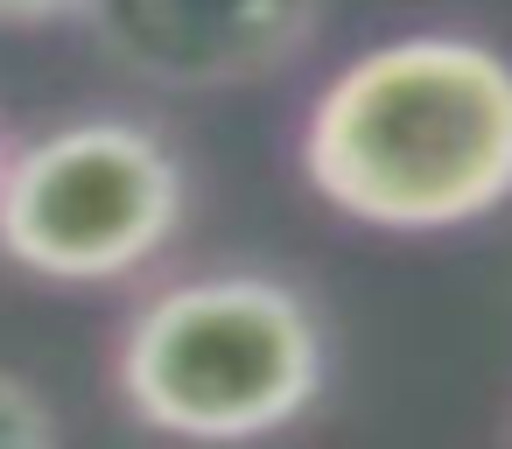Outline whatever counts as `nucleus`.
<instances>
[{"label":"nucleus","instance_id":"obj_1","mask_svg":"<svg viewBox=\"0 0 512 449\" xmlns=\"http://www.w3.org/2000/svg\"><path fill=\"white\" fill-rule=\"evenodd\" d=\"M309 190L372 232H456L512 204V57L477 36H386L302 120Z\"/></svg>","mask_w":512,"mask_h":449},{"label":"nucleus","instance_id":"obj_2","mask_svg":"<svg viewBox=\"0 0 512 449\" xmlns=\"http://www.w3.org/2000/svg\"><path fill=\"white\" fill-rule=\"evenodd\" d=\"M330 386L316 302L260 267L183 274L155 288L113 344L120 407L176 442H260L295 428Z\"/></svg>","mask_w":512,"mask_h":449},{"label":"nucleus","instance_id":"obj_3","mask_svg":"<svg viewBox=\"0 0 512 449\" xmlns=\"http://www.w3.org/2000/svg\"><path fill=\"white\" fill-rule=\"evenodd\" d=\"M190 218L183 155L127 113H85L0 148V260L50 288H113L155 267Z\"/></svg>","mask_w":512,"mask_h":449},{"label":"nucleus","instance_id":"obj_4","mask_svg":"<svg viewBox=\"0 0 512 449\" xmlns=\"http://www.w3.org/2000/svg\"><path fill=\"white\" fill-rule=\"evenodd\" d=\"M85 22L155 92H239L316 43L323 0H92Z\"/></svg>","mask_w":512,"mask_h":449},{"label":"nucleus","instance_id":"obj_5","mask_svg":"<svg viewBox=\"0 0 512 449\" xmlns=\"http://www.w3.org/2000/svg\"><path fill=\"white\" fill-rule=\"evenodd\" d=\"M64 435L57 407L36 393V379L22 372H0V449H50Z\"/></svg>","mask_w":512,"mask_h":449},{"label":"nucleus","instance_id":"obj_6","mask_svg":"<svg viewBox=\"0 0 512 449\" xmlns=\"http://www.w3.org/2000/svg\"><path fill=\"white\" fill-rule=\"evenodd\" d=\"M92 0H0V29H57V22H85Z\"/></svg>","mask_w":512,"mask_h":449}]
</instances>
